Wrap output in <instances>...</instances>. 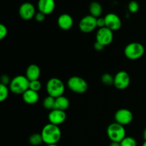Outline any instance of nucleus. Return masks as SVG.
Masks as SVG:
<instances>
[{
	"label": "nucleus",
	"mask_w": 146,
	"mask_h": 146,
	"mask_svg": "<svg viewBox=\"0 0 146 146\" xmlns=\"http://www.w3.org/2000/svg\"><path fill=\"white\" fill-rule=\"evenodd\" d=\"M34 18H35L36 21H38V22H43V21L45 20L46 15L44 14H43V13L38 11V12H37Z\"/></svg>",
	"instance_id": "obj_28"
},
{
	"label": "nucleus",
	"mask_w": 146,
	"mask_h": 146,
	"mask_svg": "<svg viewBox=\"0 0 146 146\" xmlns=\"http://www.w3.org/2000/svg\"><path fill=\"white\" fill-rule=\"evenodd\" d=\"M142 146H146V141H144L143 144Z\"/></svg>",
	"instance_id": "obj_35"
},
{
	"label": "nucleus",
	"mask_w": 146,
	"mask_h": 146,
	"mask_svg": "<svg viewBox=\"0 0 146 146\" xmlns=\"http://www.w3.org/2000/svg\"><path fill=\"white\" fill-rule=\"evenodd\" d=\"M41 88V83L39 80H35V81H31L29 82V89L38 92Z\"/></svg>",
	"instance_id": "obj_25"
},
{
	"label": "nucleus",
	"mask_w": 146,
	"mask_h": 146,
	"mask_svg": "<svg viewBox=\"0 0 146 146\" xmlns=\"http://www.w3.org/2000/svg\"><path fill=\"white\" fill-rule=\"evenodd\" d=\"M102 6H101V4L99 2H98V1H93V2L90 4V15L93 16V17H96V18H98V17H101V14H102Z\"/></svg>",
	"instance_id": "obj_19"
},
{
	"label": "nucleus",
	"mask_w": 146,
	"mask_h": 146,
	"mask_svg": "<svg viewBox=\"0 0 146 146\" xmlns=\"http://www.w3.org/2000/svg\"><path fill=\"white\" fill-rule=\"evenodd\" d=\"M55 98L48 96L43 101V106L46 109L52 111V110L55 109Z\"/></svg>",
	"instance_id": "obj_20"
},
{
	"label": "nucleus",
	"mask_w": 146,
	"mask_h": 146,
	"mask_svg": "<svg viewBox=\"0 0 146 146\" xmlns=\"http://www.w3.org/2000/svg\"><path fill=\"white\" fill-rule=\"evenodd\" d=\"M43 141L46 145L57 144L61 138V131L58 125L48 123L43 128L41 131Z\"/></svg>",
	"instance_id": "obj_1"
},
{
	"label": "nucleus",
	"mask_w": 146,
	"mask_h": 146,
	"mask_svg": "<svg viewBox=\"0 0 146 146\" xmlns=\"http://www.w3.org/2000/svg\"><path fill=\"white\" fill-rule=\"evenodd\" d=\"M19 14L22 19L28 21L34 18L36 15V9L34 4L30 2H24L20 6Z\"/></svg>",
	"instance_id": "obj_11"
},
{
	"label": "nucleus",
	"mask_w": 146,
	"mask_h": 146,
	"mask_svg": "<svg viewBox=\"0 0 146 146\" xmlns=\"http://www.w3.org/2000/svg\"><path fill=\"white\" fill-rule=\"evenodd\" d=\"M128 11L131 13H136L139 10L140 6L136 1H131L128 4Z\"/></svg>",
	"instance_id": "obj_26"
},
{
	"label": "nucleus",
	"mask_w": 146,
	"mask_h": 146,
	"mask_svg": "<svg viewBox=\"0 0 146 146\" xmlns=\"http://www.w3.org/2000/svg\"><path fill=\"white\" fill-rule=\"evenodd\" d=\"M104 47L105 46H104L102 44H101L100 43L97 42V41H96L95 44H94V48H95L96 51H102V50L104 48Z\"/></svg>",
	"instance_id": "obj_31"
},
{
	"label": "nucleus",
	"mask_w": 146,
	"mask_h": 146,
	"mask_svg": "<svg viewBox=\"0 0 146 146\" xmlns=\"http://www.w3.org/2000/svg\"><path fill=\"white\" fill-rule=\"evenodd\" d=\"M106 27L113 31H118L121 28L122 21L121 18L114 13H109L104 17Z\"/></svg>",
	"instance_id": "obj_12"
},
{
	"label": "nucleus",
	"mask_w": 146,
	"mask_h": 146,
	"mask_svg": "<svg viewBox=\"0 0 146 146\" xmlns=\"http://www.w3.org/2000/svg\"><path fill=\"white\" fill-rule=\"evenodd\" d=\"M70 106V101L68 98H67L66 96H61L58 97L56 98L55 101V109L61 110L64 111L68 109Z\"/></svg>",
	"instance_id": "obj_18"
},
{
	"label": "nucleus",
	"mask_w": 146,
	"mask_h": 146,
	"mask_svg": "<svg viewBox=\"0 0 146 146\" xmlns=\"http://www.w3.org/2000/svg\"><path fill=\"white\" fill-rule=\"evenodd\" d=\"M97 27H98V29L106 27V21L104 17L97 18Z\"/></svg>",
	"instance_id": "obj_29"
},
{
	"label": "nucleus",
	"mask_w": 146,
	"mask_h": 146,
	"mask_svg": "<svg viewBox=\"0 0 146 146\" xmlns=\"http://www.w3.org/2000/svg\"><path fill=\"white\" fill-rule=\"evenodd\" d=\"M46 91L48 96L56 98L63 96L65 91V85L59 78H51L47 81Z\"/></svg>",
	"instance_id": "obj_3"
},
{
	"label": "nucleus",
	"mask_w": 146,
	"mask_h": 146,
	"mask_svg": "<svg viewBox=\"0 0 146 146\" xmlns=\"http://www.w3.org/2000/svg\"><path fill=\"white\" fill-rule=\"evenodd\" d=\"M1 84H4V85L7 86L8 84L9 85L10 82H11V80H10L9 76H7V74H4V75H3L2 76H1Z\"/></svg>",
	"instance_id": "obj_30"
},
{
	"label": "nucleus",
	"mask_w": 146,
	"mask_h": 146,
	"mask_svg": "<svg viewBox=\"0 0 146 146\" xmlns=\"http://www.w3.org/2000/svg\"><path fill=\"white\" fill-rule=\"evenodd\" d=\"M48 119L50 123L56 125H59L66 121V114L64 111L54 109L50 111V113H48Z\"/></svg>",
	"instance_id": "obj_13"
},
{
	"label": "nucleus",
	"mask_w": 146,
	"mask_h": 146,
	"mask_svg": "<svg viewBox=\"0 0 146 146\" xmlns=\"http://www.w3.org/2000/svg\"><path fill=\"white\" fill-rule=\"evenodd\" d=\"M114 118L115 122L125 126L132 122L133 115L130 110L127 108H121L115 112Z\"/></svg>",
	"instance_id": "obj_10"
},
{
	"label": "nucleus",
	"mask_w": 146,
	"mask_h": 146,
	"mask_svg": "<svg viewBox=\"0 0 146 146\" xmlns=\"http://www.w3.org/2000/svg\"><path fill=\"white\" fill-rule=\"evenodd\" d=\"M120 143L121 146H137V142L135 138L130 136H125Z\"/></svg>",
	"instance_id": "obj_23"
},
{
	"label": "nucleus",
	"mask_w": 146,
	"mask_h": 146,
	"mask_svg": "<svg viewBox=\"0 0 146 146\" xmlns=\"http://www.w3.org/2000/svg\"><path fill=\"white\" fill-rule=\"evenodd\" d=\"M56 4L54 0H38L37 7L38 11L46 15H49L55 9Z\"/></svg>",
	"instance_id": "obj_14"
},
{
	"label": "nucleus",
	"mask_w": 146,
	"mask_h": 146,
	"mask_svg": "<svg viewBox=\"0 0 146 146\" xmlns=\"http://www.w3.org/2000/svg\"><path fill=\"white\" fill-rule=\"evenodd\" d=\"M143 138L144 141H146V128L144 129L143 133Z\"/></svg>",
	"instance_id": "obj_33"
},
{
	"label": "nucleus",
	"mask_w": 146,
	"mask_h": 146,
	"mask_svg": "<svg viewBox=\"0 0 146 146\" xmlns=\"http://www.w3.org/2000/svg\"><path fill=\"white\" fill-rule=\"evenodd\" d=\"M109 146H121V143L118 142H111Z\"/></svg>",
	"instance_id": "obj_32"
},
{
	"label": "nucleus",
	"mask_w": 146,
	"mask_h": 146,
	"mask_svg": "<svg viewBox=\"0 0 146 146\" xmlns=\"http://www.w3.org/2000/svg\"><path fill=\"white\" fill-rule=\"evenodd\" d=\"M9 96V88L7 86L0 84V101L3 102Z\"/></svg>",
	"instance_id": "obj_24"
},
{
	"label": "nucleus",
	"mask_w": 146,
	"mask_h": 146,
	"mask_svg": "<svg viewBox=\"0 0 146 146\" xmlns=\"http://www.w3.org/2000/svg\"><path fill=\"white\" fill-rule=\"evenodd\" d=\"M40 75H41V69L36 64H31L27 67L26 70V77L29 81L38 80Z\"/></svg>",
	"instance_id": "obj_16"
},
{
	"label": "nucleus",
	"mask_w": 146,
	"mask_h": 146,
	"mask_svg": "<svg viewBox=\"0 0 146 146\" xmlns=\"http://www.w3.org/2000/svg\"><path fill=\"white\" fill-rule=\"evenodd\" d=\"M106 133L111 142L120 143L126 136V132L123 125L116 122L113 123L108 125Z\"/></svg>",
	"instance_id": "obj_4"
},
{
	"label": "nucleus",
	"mask_w": 146,
	"mask_h": 146,
	"mask_svg": "<svg viewBox=\"0 0 146 146\" xmlns=\"http://www.w3.org/2000/svg\"><path fill=\"white\" fill-rule=\"evenodd\" d=\"M46 146H58L57 144H49V145H47Z\"/></svg>",
	"instance_id": "obj_34"
},
{
	"label": "nucleus",
	"mask_w": 146,
	"mask_h": 146,
	"mask_svg": "<svg viewBox=\"0 0 146 146\" xmlns=\"http://www.w3.org/2000/svg\"><path fill=\"white\" fill-rule=\"evenodd\" d=\"M29 82L26 76H17L11 79L9 89L15 94H23L29 88Z\"/></svg>",
	"instance_id": "obj_2"
},
{
	"label": "nucleus",
	"mask_w": 146,
	"mask_h": 146,
	"mask_svg": "<svg viewBox=\"0 0 146 146\" xmlns=\"http://www.w3.org/2000/svg\"><path fill=\"white\" fill-rule=\"evenodd\" d=\"M57 24L61 29L67 31L71 29L74 24V19L68 14H62L58 17Z\"/></svg>",
	"instance_id": "obj_15"
},
{
	"label": "nucleus",
	"mask_w": 146,
	"mask_h": 146,
	"mask_svg": "<svg viewBox=\"0 0 146 146\" xmlns=\"http://www.w3.org/2000/svg\"><path fill=\"white\" fill-rule=\"evenodd\" d=\"M67 86L72 92L76 94H84L88 90L86 81L80 76H72L68 78Z\"/></svg>",
	"instance_id": "obj_6"
},
{
	"label": "nucleus",
	"mask_w": 146,
	"mask_h": 146,
	"mask_svg": "<svg viewBox=\"0 0 146 146\" xmlns=\"http://www.w3.org/2000/svg\"><path fill=\"white\" fill-rule=\"evenodd\" d=\"M29 142L31 145L37 146L40 145L41 143H44V141H43L41 133H34L30 135L29 138Z\"/></svg>",
	"instance_id": "obj_21"
},
{
	"label": "nucleus",
	"mask_w": 146,
	"mask_h": 146,
	"mask_svg": "<svg viewBox=\"0 0 146 146\" xmlns=\"http://www.w3.org/2000/svg\"><path fill=\"white\" fill-rule=\"evenodd\" d=\"M101 81L106 86H112L114 84V77L108 73H106L101 76Z\"/></svg>",
	"instance_id": "obj_22"
},
{
	"label": "nucleus",
	"mask_w": 146,
	"mask_h": 146,
	"mask_svg": "<svg viewBox=\"0 0 146 146\" xmlns=\"http://www.w3.org/2000/svg\"><path fill=\"white\" fill-rule=\"evenodd\" d=\"M7 34H8V30L7 27L3 24H0V39H4L7 36Z\"/></svg>",
	"instance_id": "obj_27"
},
{
	"label": "nucleus",
	"mask_w": 146,
	"mask_h": 146,
	"mask_svg": "<svg viewBox=\"0 0 146 146\" xmlns=\"http://www.w3.org/2000/svg\"><path fill=\"white\" fill-rule=\"evenodd\" d=\"M79 29L82 32L90 33L97 28V18L91 15H86L83 17L78 24Z\"/></svg>",
	"instance_id": "obj_8"
},
{
	"label": "nucleus",
	"mask_w": 146,
	"mask_h": 146,
	"mask_svg": "<svg viewBox=\"0 0 146 146\" xmlns=\"http://www.w3.org/2000/svg\"><path fill=\"white\" fill-rule=\"evenodd\" d=\"M131 83V77L125 71H120L114 76L113 85L119 90H123L128 88Z\"/></svg>",
	"instance_id": "obj_9"
},
{
	"label": "nucleus",
	"mask_w": 146,
	"mask_h": 146,
	"mask_svg": "<svg viewBox=\"0 0 146 146\" xmlns=\"http://www.w3.org/2000/svg\"><path fill=\"white\" fill-rule=\"evenodd\" d=\"M96 39L97 42L102 44L104 46H106L111 44L113 39V31L107 27L98 29L96 36Z\"/></svg>",
	"instance_id": "obj_7"
},
{
	"label": "nucleus",
	"mask_w": 146,
	"mask_h": 146,
	"mask_svg": "<svg viewBox=\"0 0 146 146\" xmlns=\"http://www.w3.org/2000/svg\"><path fill=\"white\" fill-rule=\"evenodd\" d=\"M144 46L138 42L130 43L124 49V54L125 57L130 60L139 59L144 55Z\"/></svg>",
	"instance_id": "obj_5"
},
{
	"label": "nucleus",
	"mask_w": 146,
	"mask_h": 146,
	"mask_svg": "<svg viewBox=\"0 0 146 146\" xmlns=\"http://www.w3.org/2000/svg\"><path fill=\"white\" fill-rule=\"evenodd\" d=\"M22 98L24 102L29 105H33L38 102L39 96L38 92L29 88L27 91L22 94Z\"/></svg>",
	"instance_id": "obj_17"
}]
</instances>
